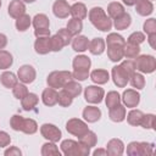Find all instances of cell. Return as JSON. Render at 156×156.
Masks as SVG:
<instances>
[{
	"label": "cell",
	"instance_id": "obj_33",
	"mask_svg": "<svg viewBox=\"0 0 156 156\" xmlns=\"http://www.w3.org/2000/svg\"><path fill=\"white\" fill-rule=\"evenodd\" d=\"M140 46L136 44H132V43H127L123 46V56L126 58H135L138 55H140Z\"/></svg>",
	"mask_w": 156,
	"mask_h": 156
},
{
	"label": "cell",
	"instance_id": "obj_57",
	"mask_svg": "<svg viewBox=\"0 0 156 156\" xmlns=\"http://www.w3.org/2000/svg\"><path fill=\"white\" fill-rule=\"evenodd\" d=\"M93 155H94V156H100V155L106 156L107 152H106V149H96V150L93 152Z\"/></svg>",
	"mask_w": 156,
	"mask_h": 156
},
{
	"label": "cell",
	"instance_id": "obj_7",
	"mask_svg": "<svg viewBox=\"0 0 156 156\" xmlns=\"http://www.w3.org/2000/svg\"><path fill=\"white\" fill-rule=\"evenodd\" d=\"M105 96V90L98 85H88L84 89V99L87 102L96 105L100 104L104 100Z\"/></svg>",
	"mask_w": 156,
	"mask_h": 156
},
{
	"label": "cell",
	"instance_id": "obj_61",
	"mask_svg": "<svg viewBox=\"0 0 156 156\" xmlns=\"http://www.w3.org/2000/svg\"><path fill=\"white\" fill-rule=\"evenodd\" d=\"M149 1H152V0H149Z\"/></svg>",
	"mask_w": 156,
	"mask_h": 156
},
{
	"label": "cell",
	"instance_id": "obj_38",
	"mask_svg": "<svg viewBox=\"0 0 156 156\" xmlns=\"http://www.w3.org/2000/svg\"><path fill=\"white\" fill-rule=\"evenodd\" d=\"M13 57L7 50H0V69H7L12 66Z\"/></svg>",
	"mask_w": 156,
	"mask_h": 156
},
{
	"label": "cell",
	"instance_id": "obj_15",
	"mask_svg": "<svg viewBox=\"0 0 156 156\" xmlns=\"http://www.w3.org/2000/svg\"><path fill=\"white\" fill-rule=\"evenodd\" d=\"M7 12H9L10 17L17 20L18 17H21L22 15L26 13V5L22 0H12L9 4Z\"/></svg>",
	"mask_w": 156,
	"mask_h": 156
},
{
	"label": "cell",
	"instance_id": "obj_9",
	"mask_svg": "<svg viewBox=\"0 0 156 156\" xmlns=\"http://www.w3.org/2000/svg\"><path fill=\"white\" fill-rule=\"evenodd\" d=\"M129 77H130V74L122 67V65H117V66L112 67L111 78L117 88H124L129 82Z\"/></svg>",
	"mask_w": 156,
	"mask_h": 156
},
{
	"label": "cell",
	"instance_id": "obj_23",
	"mask_svg": "<svg viewBox=\"0 0 156 156\" xmlns=\"http://www.w3.org/2000/svg\"><path fill=\"white\" fill-rule=\"evenodd\" d=\"M72 49L76 52H84L85 50H88V45H89V39L85 35H76L74 38H72Z\"/></svg>",
	"mask_w": 156,
	"mask_h": 156
},
{
	"label": "cell",
	"instance_id": "obj_40",
	"mask_svg": "<svg viewBox=\"0 0 156 156\" xmlns=\"http://www.w3.org/2000/svg\"><path fill=\"white\" fill-rule=\"evenodd\" d=\"M128 83H130V85H132L133 88L140 90V89H143V88L145 87V78H144V76H143L141 73L134 72V73L129 77V82H128Z\"/></svg>",
	"mask_w": 156,
	"mask_h": 156
},
{
	"label": "cell",
	"instance_id": "obj_28",
	"mask_svg": "<svg viewBox=\"0 0 156 156\" xmlns=\"http://www.w3.org/2000/svg\"><path fill=\"white\" fill-rule=\"evenodd\" d=\"M0 82H1V84H2L5 88L12 89V88L16 85V83L18 82V78H17V76H16L13 72L5 71V72H2L1 76H0Z\"/></svg>",
	"mask_w": 156,
	"mask_h": 156
},
{
	"label": "cell",
	"instance_id": "obj_48",
	"mask_svg": "<svg viewBox=\"0 0 156 156\" xmlns=\"http://www.w3.org/2000/svg\"><path fill=\"white\" fill-rule=\"evenodd\" d=\"M143 29L144 32L150 35V34H156V20L155 18H149L144 22L143 24Z\"/></svg>",
	"mask_w": 156,
	"mask_h": 156
},
{
	"label": "cell",
	"instance_id": "obj_42",
	"mask_svg": "<svg viewBox=\"0 0 156 156\" xmlns=\"http://www.w3.org/2000/svg\"><path fill=\"white\" fill-rule=\"evenodd\" d=\"M72 102H73V98H72L68 93H66L63 89L57 93V104H58L60 106H62V107H68V106L72 105Z\"/></svg>",
	"mask_w": 156,
	"mask_h": 156
},
{
	"label": "cell",
	"instance_id": "obj_52",
	"mask_svg": "<svg viewBox=\"0 0 156 156\" xmlns=\"http://www.w3.org/2000/svg\"><path fill=\"white\" fill-rule=\"evenodd\" d=\"M11 143V136L4 132V130H0V147H6L9 146Z\"/></svg>",
	"mask_w": 156,
	"mask_h": 156
},
{
	"label": "cell",
	"instance_id": "obj_55",
	"mask_svg": "<svg viewBox=\"0 0 156 156\" xmlns=\"http://www.w3.org/2000/svg\"><path fill=\"white\" fill-rule=\"evenodd\" d=\"M147 41H149V45L156 50V34H150L147 35Z\"/></svg>",
	"mask_w": 156,
	"mask_h": 156
},
{
	"label": "cell",
	"instance_id": "obj_19",
	"mask_svg": "<svg viewBox=\"0 0 156 156\" xmlns=\"http://www.w3.org/2000/svg\"><path fill=\"white\" fill-rule=\"evenodd\" d=\"M126 115H127V110H126V106L124 105H116L115 107L112 108H108V117L112 122H116V123H119L122 121L126 119Z\"/></svg>",
	"mask_w": 156,
	"mask_h": 156
},
{
	"label": "cell",
	"instance_id": "obj_41",
	"mask_svg": "<svg viewBox=\"0 0 156 156\" xmlns=\"http://www.w3.org/2000/svg\"><path fill=\"white\" fill-rule=\"evenodd\" d=\"M37 130H38V123L34 119H32V118H24L23 119V124H22L21 132H23L24 134L32 135V134L37 133Z\"/></svg>",
	"mask_w": 156,
	"mask_h": 156
},
{
	"label": "cell",
	"instance_id": "obj_20",
	"mask_svg": "<svg viewBox=\"0 0 156 156\" xmlns=\"http://www.w3.org/2000/svg\"><path fill=\"white\" fill-rule=\"evenodd\" d=\"M88 50L91 55H101L105 50H106V44H105V39L104 38H94L91 40H89V45H88Z\"/></svg>",
	"mask_w": 156,
	"mask_h": 156
},
{
	"label": "cell",
	"instance_id": "obj_58",
	"mask_svg": "<svg viewBox=\"0 0 156 156\" xmlns=\"http://www.w3.org/2000/svg\"><path fill=\"white\" fill-rule=\"evenodd\" d=\"M122 1H123V4L127 5V6H134L138 0H122Z\"/></svg>",
	"mask_w": 156,
	"mask_h": 156
},
{
	"label": "cell",
	"instance_id": "obj_53",
	"mask_svg": "<svg viewBox=\"0 0 156 156\" xmlns=\"http://www.w3.org/2000/svg\"><path fill=\"white\" fill-rule=\"evenodd\" d=\"M4 155L5 156H21L22 155V151L17 146H10L9 149H6L4 151Z\"/></svg>",
	"mask_w": 156,
	"mask_h": 156
},
{
	"label": "cell",
	"instance_id": "obj_6",
	"mask_svg": "<svg viewBox=\"0 0 156 156\" xmlns=\"http://www.w3.org/2000/svg\"><path fill=\"white\" fill-rule=\"evenodd\" d=\"M135 69L140 73H152L156 69V58L152 55H138L134 58Z\"/></svg>",
	"mask_w": 156,
	"mask_h": 156
},
{
	"label": "cell",
	"instance_id": "obj_4",
	"mask_svg": "<svg viewBox=\"0 0 156 156\" xmlns=\"http://www.w3.org/2000/svg\"><path fill=\"white\" fill-rule=\"evenodd\" d=\"M72 79H73V76H72V72L69 71H52L51 73L48 74L46 83H48V87L58 89V88H62L66 83H68Z\"/></svg>",
	"mask_w": 156,
	"mask_h": 156
},
{
	"label": "cell",
	"instance_id": "obj_3",
	"mask_svg": "<svg viewBox=\"0 0 156 156\" xmlns=\"http://www.w3.org/2000/svg\"><path fill=\"white\" fill-rule=\"evenodd\" d=\"M60 147L65 156H88L90 154V147L72 139L62 140Z\"/></svg>",
	"mask_w": 156,
	"mask_h": 156
},
{
	"label": "cell",
	"instance_id": "obj_45",
	"mask_svg": "<svg viewBox=\"0 0 156 156\" xmlns=\"http://www.w3.org/2000/svg\"><path fill=\"white\" fill-rule=\"evenodd\" d=\"M140 126L145 129H154L155 127V115L152 113H144L143 118H141V122H140Z\"/></svg>",
	"mask_w": 156,
	"mask_h": 156
},
{
	"label": "cell",
	"instance_id": "obj_32",
	"mask_svg": "<svg viewBox=\"0 0 156 156\" xmlns=\"http://www.w3.org/2000/svg\"><path fill=\"white\" fill-rule=\"evenodd\" d=\"M62 89L66 91V93H68L73 99L74 98H77V96H79L80 95V93H82V90H83V88H82V85L78 83V82H76V80H69L68 83H66L63 87H62Z\"/></svg>",
	"mask_w": 156,
	"mask_h": 156
},
{
	"label": "cell",
	"instance_id": "obj_24",
	"mask_svg": "<svg viewBox=\"0 0 156 156\" xmlns=\"http://www.w3.org/2000/svg\"><path fill=\"white\" fill-rule=\"evenodd\" d=\"M135 11L140 16H144V17L150 16L154 12L152 1H149V0H138L136 4H135Z\"/></svg>",
	"mask_w": 156,
	"mask_h": 156
},
{
	"label": "cell",
	"instance_id": "obj_54",
	"mask_svg": "<svg viewBox=\"0 0 156 156\" xmlns=\"http://www.w3.org/2000/svg\"><path fill=\"white\" fill-rule=\"evenodd\" d=\"M34 35L38 37H48L50 35V29H34Z\"/></svg>",
	"mask_w": 156,
	"mask_h": 156
},
{
	"label": "cell",
	"instance_id": "obj_2",
	"mask_svg": "<svg viewBox=\"0 0 156 156\" xmlns=\"http://www.w3.org/2000/svg\"><path fill=\"white\" fill-rule=\"evenodd\" d=\"M90 23L101 32H108L112 28V20L106 15L105 10L100 6H94L88 13Z\"/></svg>",
	"mask_w": 156,
	"mask_h": 156
},
{
	"label": "cell",
	"instance_id": "obj_34",
	"mask_svg": "<svg viewBox=\"0 0 156 156\" xmlns=\"http://www.w3.org/2000/svg\"><path fill=\"white\" fill-rule=\"evenodd\" d=\"M78 141L82 144V145H85V146H88V147H94L95 145H96V143H98V136H96V134L94 133V132H91V130H88L85 134H83L82 136H79L78 138Z\"/></svg>",
	"mask_w": 156,
	"mask_h": 156
},
{
	"label": "cell",
	"instance_id": "obj_59",
	"mask_svg": "<svg viewBox=\"0 0 156 156\" xmlns=\"http://www.w3.org/2000/svg\"><path fill=\"white\" fill-rule=\"evenodd\" d=\"M23 2H26V4H32V2H34V1H37V0H22Z\"/></svg>",
	"mask_w": 156,
	"mask_h": 156
},
{
	"label": "cell",
	"instance_id": "obj_17",
	"mask_svg": "<svg viewBox=\"0 0 156 156\" xmlns=\"http://www.w3.org/2000/svg\"><path fill=\"white\" fill-rule=\"evenodd\" d=\"M82 116H83L85 122L95 123L101 118V111L96 106H87V107H84V110L82 112Z\"/></svg>",
	"mask_w": 156,
	"mask_h": 156
},
{
	"label": "cell",
	"instance_id": "obj_21",
	"mask_svg": "<svg viewBox=\"0 0 156 156\" xmlns=\"http://www.w3.org/2000/svg\"><path fill=\"white\" fill-rule=\"evenodd\" d=\"M41 101L45 106H49V107L55 106L57 104V91H56V89L50 88V87L45 88L41 93Z\"/></svg>",
	"mask_w": 156,
	"mask_h": 156
},
{
	"label": "cell",
	"instance_id": "obj_1",
	"mask_svg": "<svg viewBox=\"0 0 156 156\" xmlns=\"http://www.w3.org/2000/svg\"><path fill=\"white\" fill-rule=\"evenodd\" d=\"M107 46V57L112 62H119L123 56V46L126 44V39L118 33H110L105 40Z\"/></svg>",
	"mask_w": 156,
	"mask_h": 156
},
{
	"label": "cell",
	"instance_id": "obj_14",
	"mask_svg": "<svg viewBox=\"0 0 156 156\" xmlns=\"http://www.w3.org/2000/svg\"><path fill=\"white\" fill-rule=\"evenodd\" d=\"M69 9L71 5L66 0H56L52 4V13L57 18H67L69 15Z\"/></svg>",
	"mask_w": 156,
	"mask_h": 156
},
{
	"label": "cell",
	"instance_id": "obj_10",
	"mask_svg": "<svg viewBox=\"0 0 156 156\" xmlns=\"http://www.w3.org/2000/svg\"><path fill=\"white\" fill-rule=\"evenodd\" d=\"M40 134L44 139H46L48 141H52V143H57L58 140H61V136H62V133H61L60 128L56 127L55 124H51V123L41 124Z\"/></svg>",
	"mask_w": 156,
	"mask_h": 156
},
{
	"label": "cell",
	"instance_id": "obj_27",
	"mask_svg": "<svg viewBox=\"0 0 156 156\" xmlns=\"http://www.w3.org/2000/svg\"><path fill=\"white\" fill-rule=\"evenodd\" d=\"M130 24H132V16H130L128 12H124V13L121 15L119 17L115 18V22L112 23V26H113L117 30H124V29H127Z\"/></svg>",
	"mask_w": 156,
	"mask_h": 156
},
{
	"label": "cell",
	"instance_id": "obj_13",
	"mask_svg": "<svg viewBox=\"0 0 156 156\" xmlns=\"http://www.w3.org/2000/svg\"><path fill=\"white\" fill-rule=\"evenodd\" d=\"M106 152L108 156H121L124 152V144L121 139L113 138L106 144Z\"/></svg>",
	"mask_w": 156,
	"mask_h": 156
},
{
	"label": "cell",
	"instance_id": "obj_12",
	"mask_svg": "<svg viewBox=\"0 0 156 156\" xmlns=\"http://www.w3.org/2000/svg\"><path fill=\"white\" fill-rule=\"evenodd\" d=\"M121 100L123 101V105L129 108H134L140 102V94L135 89H127L123 91Z\"/></svg>",
	"mask_w": 156,
	"mask_h": 156
},
{
	"label": "cell",
	"instance_id": "obj_43",
	"mask_svg": "<svg viewBox=\"0 0 156 156\" xmlns=\"http://www.w3.org/2000/svg\"><path fill=\"white\" fill-rule=\"evenodd\" d=\"M29 91H28V88H27V85L24 84V83H16V85L12 88V94H13V96L16 98V99H18V100H21V99H23L27 94H28Z\"/></svg>",
	"mask_w": 156,
	"mask_h": 156
},
{
	"label": "cell",
	"instance_id": "obj_56",
	"mask_svg": "<svg viewBox=\"0 0 156 156\" xmlns=\"http://www.w3.org/2000/svg\"><path fill=\"white\" fill-rule=\"evenodd\" d=\"M7 45V37L2 33H0V50H2Z\"/></svg>",
	"mask_w": 156,
	"mask_h": 156
},
{
	"label": "cell",
	"instance_id": "obj_51",
	"mask_svg": "<svg viewBox=\"0 0 156 156\" xmlns=\"http://www.w3.org/2000/svg\"><path fill=\"white\" fill-rule=\"evenodd\" d=\"M72 76H73V79L79 80V82H83V80L88 79V77H89V71H78V69H73Z\"/></svg>",
	"mask_w": 156,
	"mask_h": 156
},
{
	"label": "cell",
	"instance_id": "obj_31",
	"mask_svg": "<svg viewBox=\"0 0 156 156\" xmlns=\"http://www.w3.org/2000/svg\"><path fill=\"white\" fill-rule=\"evenodd\" d=\"M126 11H124V6L121 4V2H117V1H112L107 5V13H108V17L115 20L117 17H119L121 15H123Z\"/></svg>",
	"mask_w": 156,
	"mask_h": 156
},
{
	"label": "cell",
	"instance_id": "obj_25",
	"mask_svg": "<svg viewBox=\"0 0 156 156\" xmlns=\"http://www.w3.org/2000/svg\"><path fill=\"white\" fill-rule=\"evenodd\" d=\"M39 102V96L34 93H28L23 99H21V106L24 111H32Z\"/></svg>",
	"mask_w": 156,
	"mask_h": 156
},
{
	"label": "cell",
	"instance_id": "obj_47",
	"mask_svg": "<svg viewBox=\"0 0 156 156\" xmlns=\"http://www.w3.org/2000/svg\"><path fill=\"white\" fill-rule=\"evenodd\" d=\"M145 34L143 32H133L128 38H127V43H132V44H136L140 45L141 43H144L145 40Z\"/></svg>",
	"mask_w": 156,
	"mask_h": 156
},
{
	"label": "cell",
	"instance_id": "obj_16",
	"mask_svg": "<svg viewBox=\"0 0 156 156\" xmlns=\"http://www.w3.org/2000/svg\"><path fill=\"white\" fill-rule=\"evenodd\" d=\"M34 50L39 55H46L51 51L50 35L48 37H38L34 41Z\"/></svg>",
	"mask_w": 156,
	"mask_h": 156
},
{
	"label": "cell",
	"instance_id": "obj_35",
	"mask_svg": "<svg viewBox=\"0 0 156 156\" xmlns=\"http://www.w3.org/2000/svg\"><path fill=\"white\" fill-rule=\"evenodd\" d=\"M40 154L43 156H60L61 155V151L56 146V143L48 141V143L43 144L41 150H40Z\"/></svg>",
	"mask_w": 156,
	"mask_h": 156
},
{
	"label": "cell",
	"instance_id": "obj_44",
	"mask_svg": "<svg viewBox=\"0 0 156 156\" xmlns=\"http://www.w3.org/2000/svg\"><path fill=\"white\" fill-rule=\"evenodd\" d=\"M50 44H51V51H55V52L61 51L63 49V46H65L63 40L61 39V37L57 33L54 34L52 37H50Z\"/></svg>",
	"mask_w": 156,
	"mask_h": 156
},
{
	"label": "cell",
	"instance_id": "obj_39",
	"mask_svg": "<svg viewBox=\"0 0 156 156\" xmlns=\"http://www.w3.org/2000/svg\"><path fill=\"white\" fill-rule=\"evenodd\" d=\"M30 24H32V18L27 13L22 15L16 20V29L18 32H26L30 27Z\"/></svg>",
	"mask_w": 156,
	"mask_h": 156
},
{
	"label": "cell",
	"instance_id": "obj_30",
	"mask_svg": "<svg viewBox=\"0 0 156 156\" xmlns=\"http://www.w3.org/2000/svg\"><path fill=\"white\" fill-rule=\"evenodd\" d=\"M143 116H144V112L141 110L132 108L128 112V115H126V118H127L128 124H130L133 127H138V126H140V122H141Z\"/></svg>",
	"mask_w": 156,
	"mask_h": 156
},
{
	"label": "cell",
	"instance_id": "obj_22",
	"mask_svg": "<svg viewBox=\"0 0 156 156\" xmlns=\"http://www.w3.org/2000/svg\"><path fill=\"white\" fill-rule=\"evenodd\" d=\"M91 66V60L87 55H77L72 61L73 69L78 71H89Z\"/></svg>",
	"mask_w": 156,
	"mask_h": 156
},
{
	"label": "cell",
	"instance_id": "obj_29",
	"mask_svg": "<svg viewBox=\"0 0 156 156\" xmlns=\"http://www.w3.org/2000/svg\"><path fill=\"white\" fill-rule=\"evenodd\" d=\"M32 24H33L34 29H49L50 21H49V17L45 13H38L33 17Z\"/></svg>",
	"mask_w": 156,
	"mask_h": 156
},
{
	"label": "cell",
	"instance_id": "obj_8",
	"mask_svg": "<svg viewBox=\"0 0 156 156\" xmlns=\"http://www.w3.org/2000/svg\"><path fill=\"white\" fill-rule=\"evenodd\" d=\"M66 130L69 134L79 138L89 130V127L84 121H82L79 118H71L66 123Z\"/></svg>",
	"mask_w": 156,
	"mask_h": 156
},
{
	"label": "cell",
	"instance_id": "obj_26",
	"mask_svg": "<svg viewBox=\"0 0 156 156\" xmlns=\"http://www.w3.org/2000/svg\"><path fill=\"white\" fill-rule=\"evenodd\" d=\"M69 15L73 18H78V20H84L88 16V10L87 6L83 2H76L71 6L69 9Z\"/></svg>",
	"mask_w": 156,
	"mask_h": 156
},
{
	"label": "cell",
	"instance_id": "obj_36",
	"mask_svg": "<svg viewBox=\"0 0 156 156\" xmlns=\"http://www.w3.org/2000/svg\"><path fill=\"white\" fill-rule=\"evenodd\" d=\"M67 30L73 35V37H76V35H78L80 32H82V29H83V22H82V20H78V18H71L68 22H67Z\"/></svg>",
	"mask_w": 156,
	"mask_h": 156
},
{
	"label": "cell",
	"instance_id": "obj_18",
	"mask_svg": "<svg viewBox=\"0 0 156 156\" xmlns=\"http://www.w3.org/2000/svg\"><path fill=\"white\" fill-rule=\"evenodd\" d=\"M89 77L91 79V82L98 84V85L106 84L110 80V73L106 69H102V68H98V69L91 71L89 73Z\"/></svg>",
	"mask_w": 156,
	"mask_h": 156
},
{
	"label": "cell",
	"instance_id": "obj_60",
	"mask_svg": "<svg viewBox=\"0 0 156 156\" xmlns=\"http://www.w3.org/2000/svg\"><path fill=\"white\" fill-rule=\"evenodd\" d=\"M0 7H1V0H0Z\"/></svg>",
	"mask_w": 156,
	"mask_h": 156
},
{
	"label": "cell",
	"instance_id": "obj_11",
	"mask_svg": "<svg viewBox=\"0 0 156 156\" xmlns=\"http://www.w3.org/2000/svg\"><path fill=\"white\" fill-rule=\"evenodd\" d=\"M17 78L20 79L21 83H24V84H30L35 80L37 78V72H35V68L30 65H23L18 68L17 71Z\"/></svg>",
	"mask_w": 156,
	"mask_h": 156
},
{
	"label": "cell",
	"instance_id": "obj_46",
	"mask_svg": "<svg viewBox=\"0 0 156 156\" xmlns=\"http://www.w3.org/2000/svg\"><path fill=\"white\" fill-rule=\"evenodd\" d=\"M23 119H24V117H22L21 115H13L10 118V127L16 132H21L22 124H23Z\"/></svg>",
	"mask_w": 156,
	"mask_h": 156
},
{
	"label": "cell",
	"instance_id": "obj_50",
	"mask_svg": "<svg viewBox=\"0 0 156 156\" xmlns=\"http://www.w3.org/2000/svg\"><path fill=\"white\" fill-rule=\"evenodd\" d=\"M121 65H122V67L132 76L134 72H135V66H134V60H132V58H127V60H124L123 62H121Z\"/></svg>",
	"mask_w": 156,
	"mask_h": 156
},
{
	"label": "cell",
	"instance_id": "obj_5",
	"mask_svg": "<svg viewBox=\"0 0 156 156\" xmlns=\"http://www.w3.org/2000/svg\"><path fill=\"white\" fill-rule=\"evenodd\" d=\"M154 152V144L146 141H132L127 145V155L129 156H149Z\"/></svg>",
	"mask_w": 156,
	"mask_h": 156
},
{
	"label": "cell",
	"instance_id": "obj_37",
	"mask_svg": "<svg viewBox=\"0 0 156 156\" xmlns=\"http://www.w3.org/2000/svg\"><path fill=\"white\" fill-rule=\"evenodd\" d=\"M104 98H105V104H106V107L107 108H112L116 105L121 104V95L117 91H115V90L108 91L107 95L104 96Z\"/></svg>",
	"mask_w": 156,
	"mask_h": 156
},
{
	"label": "cell",
	"instance_id": "obj_49",
	"mask_svg": "<svg viewBox=\"0 0 156 156\" xmlns=\"http://www.w3.org/2000/svg\"><path fill=\"white\" fill-rule=\"evenodd\" d=\"M57 34H58V35L61 37V39L63 40L65 46H66V45H68V44L72 41L73 35L67 30V28H61V29H58V30H57Z\"/></svg>",
	"mask_w": 156,
	"mask_h": 156
}]
</instances>
